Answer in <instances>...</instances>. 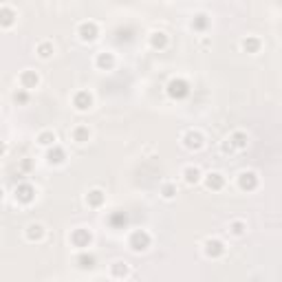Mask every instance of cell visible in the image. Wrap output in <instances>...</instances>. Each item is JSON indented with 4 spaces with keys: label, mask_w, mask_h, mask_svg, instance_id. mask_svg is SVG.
Segmentation results:
<instances>
[{
    "label": "cell",
    "mask_w": 282,
    "mask_h": 282,
    "mask_svg": "<svg viewBox=\"0 0 282 282\" xmlns=\"http://www.w3.org/2000/svg\"><path fill=\"white\" fill-rule=\"evenodd\" d=\"M205 27H207V16H205V13L194 16V20H192V29H205Z\"/></svg>",
    "instance_id": "obj_28"
},
{
    "label": "cell",
    "mask_w": 282,
    "mask_h": 282,
    "mask_svg": "<svg viewBox=\"0 0 282 282\" xmlns=\"http://www.w3.org/2000/svg\"><path fill=\"white\" fill-rule=\"evenodd\" d=\"M25 238L29 243L42 240L44 238V225H42V223H29L27 229H25Z\"/></svg>",
    "instance_id": "obj_15"
},
{
    "label": "cell",
    "mask_w": 282,
    "mask_h": 282,
    "mask_svg": "<svg viewBox=\"0 0 282 282\" xmlns=\"http://www.w3.org/2000/svg\"><path fill=\"white\" fill-rule=\"evenodd\" d=\"M77 35H79L82 42H95V40H97V35H99L97 22H93V20L82 22V25L77 27Z\"/></svg>",
    "instance_id": "obj_5"
},
{
    "label": "cell",
    "mask_w": 282,
    "mask_h": 282,
    "mask_svg": "<svg viewBox=\"0 0 282 282\" xmlns=\"http://www.w3.org/2000/svg\"><path fill=\"white\" fill-rule=\"evenodd\" d=\"M71 139L75 141V144H88V141H91V130H88V126H75V128L71 130Z\"/></svg>",
    "instance_id": "obj_17"
},
{
    "label": "cell",
    "mask_w": 282,
    "mask_h": 282,
    "mask_svg": "<svg viewBox=\"0 0 282 282\" xmlns=\"http://www.w3.org/2000/svg\"><path fill=\"white\" fill-rule=\"evenodd\" d=\"M181 176H183V181L188 183V185H196V183H201L203 181V172L198 170L196 166H185L183 168V172H181Z\"/></svg>",
    "instance_id": "obj_14"
},
{
    "label": "cell",
    "mask_w": 282,
    "mask_h": 282,
    "mask_svg": "<svg viewBox=\"0 0 282 282\" xmlns=\"http://www.w3.org/2000/svg\"><path fill=\"white\" fill-rule=\"evenodd\" d=\"M150 47L152 49H166L168 47V35L163 31H152L150 33Z\"/></svg>",
    "instance_id": "obj_22"
},
{
    "label": "cell",
    "mask_w": 282,
    "mask_h": 282,
    "mask_svg": "<svg viewBox=\"0 0 282 282\" xmlns=\"http://www.w3.org/2000/svg\"><path fill=\"white\" fill-rule=\"evenodd\" d=\"M38 144L42 146V148H53V146H57V135L53 130H42L40 135H38Z\"/></svg>",
    "instance_id": "obj_18"
},
{
    "label": "cell",
    "mask_w": 282,
    "mask_h": 282,
    "mask_svg": "<svg viewBox=\"0 0 282 282\" xmlns=\"http://www.w3.org/2000/svg\"><path fill=\"white\" fill-rule=\"evenodd\" d=\"M236 183H238V188L243 192H254L258 188V183H260V179H258V174L254 170H243L238 174V179H236Z\"/></svg>",
    "instance_id": "obj_4"
},
{
    "label": "cell",
    "mask_w": 282,
    "mask_h": 282,
    "mask_svg": "<svg viewBox=\"0 0 282 282\" xmlns=\"http://www.w3.org/2000/svg\"><path fill=\"white\" fill-rule=\"evenodd\" d=\"M152 245V236L146 232V229H135V232L130 234L128 238V247L135 251V254H141V251H146L148 247Z\"/></svg>",
    "instance_id": "obj_1"
},
{
    "label": "cell",
    "mask_w": 282,
    "mask_h": 282,
    "mask_svg": "<svg viewBox=\"0 0 282 282\" xmlns=\"http://www.w3.org/2000/svg\"><path fill=\"white\" fill-rule=\"evenodd\" d=\"M203 254L207 258H212V260H218V258L225 256V243L220 238H207L203 243Z\"/></svg>",
    "instance_id": "obj_3"
},
{
    "label": "cell",
    "mask_w": 282,
    "mask_h": 282,
    "mask_svg": "<svg viewBox=\"0 0 282 282\" xmlns=\"http://www.w3.org/2000/svg\"><path fill=\"white\" fill-rule=\"evenodd\" d=\"M168 93H170V97L181 99V97H185V95L190 93V86H188V82L179 77V79H172L168 84Z\"/></svg>",
    "instance_id": "obj_10"
},
{
    "label": "cell",
    "mask_w": 282,
    "mask_h": 282,
    "mask_svg": "<svg viewBox=\"0 0 282 282\" xmlns=\"http://www.w3.org/2000/svg\"><path fill=\"white\" fill-rule=\"evenodd\" d=\"M260 40H258V38H254V35H247V38H245L243 40V51H247V53H251V55H254V53H258V51H260Z\"/></svg>",
    "instance_id": "obj_23"
},
{
    "label": "cell",
    "mask_w": 282,
    "mask_h": 282,
    "mask_svg": "<svg viewBox=\"0 0 282 282\" xmlns=\"http://www.w3.org/2000/svg\"><path fill=\"white\" fill-rule=\"evenodd\" d=\"M159 194L166 198V201H172V198L176 196V185L174 183H163L161 190H159Z\"/></svg>",
    "instance_id": "obj_27"
},
{
    "label": "cell",
    "mask_w": 282,
    "mask_h": 282,
    "mask_svg": "<svg viewBox=\"0 0 282 282\" xmlns=\"http://www.w3.org/2000/svg\"><path fill=\"white\" fill-rule=\"evenodd\" d=\"M203 185L212 192H218V190L225 188V176H223L220 172H207L203 176Z\"/></svg>",
    "instance_id": "obj_11"
},
{
    "label": "cell",
    "mask_w": 282,
    "mask_h": 282,
    "mask_svg": "<svg viewBox=\"0 0 282 282\" xmlns=\"http://www.w3.org/2000/svg\"><path fill=\"white\" fill-rule=\"evenodd\" d=\"M110 273H113V278H126L130 273V267L122 260H117V263L110 265Z\"/></svg>",
    "instance_id": "obj_24"
},
{
    "label": "cell",
    "mask_w": 282,
    "mask_h": 282,
    "mask_svg": "<svg viewBox=\"0 0 282 282\" xmlns=\"http://www.w3.org/2000/svg\"><path fill=\"white\" fill-rule=\"evenodd\" d=\"M95 263H97V258H95V254H79L77 256V265H79V269H93Z\"/></svg>",
    "instance_id": "obj_25"
},
{
    "label": "cell",
    "mask_w": 282,
    "mask_h": 282,
    "mask_svg": "<svg viewBox=\"0 0 282 282\" xmlns=\"http://www.w3.org/2000/svg\"><path fill=\"white\" fill-rule=\"evenodd\" d=\"M53 51H55L53 42H40L38 44V55L42 57V60H49V57L53 55Z\"/></svg>",
    "instance_id": "obj_26"
},
{
    "label": "cell",
    "mask_w": 282,
    "mask_h": 282,
    "mask_svg": "<svg viewBox=\"0 0 282 282\" xmlns=\"http://www.w3.org/2000/svg\"><path fill=\"white\" fill-rule=\"evenodd\" d=\"M95 104V97L91 91H77L75 95H73V106H75V110H79V113H86V110H91Z\"/></svg>",
    "instance_id": "obj_6"
},
{
    "label": "cell",
    "mask_w": 282,
    "mask_h": 282,
    "mask_svg": "<svg viewBox=\"0 0 282 282\" xmlns=\"http://www.w3.org/2000/svg\"><path fill=\"white\" fill-rule=\"evenodd\" d=\"M13 196H16L18 203L29 205V203H31L33 198H35V188H33L31 183H20L18 188H16V194H13Z\"/></svg>",
    "instance_id": "obj_8"
},
{
    "label": "cell",
    "mask_w": 282,
    "mask_h": 282,
    "mask_svg": "<svg viewBox=\"0 0 282 282\" xmlns=\"http://www.w3.org/2000/svg\"><path fill=\"white\" fill-rule=\"evenodd\" d=\"M44 159H47L49 166H62V163L66 161V150L62 146H53V148H49L47 150Z\"/></svg>",
    "instance_id": "obj_12"
},
{
    "label": "cell",
    "mask_w": 282,
    "mask_h": 282,
    "mask_svg": "<svg viewBox=\"0 0 282 282\" xmlns=\"http://www.w3.org/2000/svg\"><path fill=\"white\" fill-rule=\"evenodd\" d=\"M203 144H205V139L198 130H188L183 135V146L188 148V150H201Z\"/></svg>",
    "instance_id": "obj_9"
},
{
    "label": "cell",
    "mask_w": 282,
    "mask_h": 282,
    "mask_svg": "<svg viewBox=\"0 0 282 282\" xmlns=\"http://www.w3.org/2000/svg\"><path fill=\"white\" fill-rule=\"evenodd\" d=\"M69 240H71L73 247L86 249V247H91V243H93V234H91V229H86V227H77L71 232Z\"/></svg>",
    "instance_id": "obj_2"
},
{
    "label": "cell",
    "mask_w": 282,
    "mask_h": 282,
    "mask_svg": "<svg viewBox=\"0 0 282 282\" xmlns=\"http://www.w3.org/2000/svg\"><path fill=\"white\" fill-rule=\"evenodd\" d=\"M13 102H16V104H27L29 102V91H25V88H18V91L13 93Z\"/></svg>",
    "instance_id": "obj_29"
},
{
    "label": "cell",
    "mask_w": 282,
    "mask_h": 282,
    "mask_svg": "<svg viewBox=\"0 0 282 282\" xmlns=\"http://www.w3.org/2000/svg\"><path fill=\"white\" fill-rule=\"evenodd\" d=\"M115 53H110V51H102V53H97V57H95V66H97L99 71H113L115 69Z\"/></svg>",
    "instance_id": "obj_13"
},
{
    "label": "cell",
    "mask_w": 282,
    "mask_h": 282,
    "mask_svg": "<svg viewBox=\"0 0 282 282\" xmlns=\"http://www.w3.org/2000/svg\"><path fill=\"white\" fill-rule=\"evenodd\" d=\"M13 18H16V11H13L9 5H3V7H0V25H3L5 29L13 25Z\"/></svg>",
    "instance_id": "obj_21"
},
{
    "label": "cell",
    "mask_w": 282,
    "mask_h": 282,
    "mask_svg": "<svg viewBox=\"0 0 282 282\" xmlns=\"http://www.w3.org/2000/svg\"><path fill=\"white\" fill-rule=\"evenodd\" d=\"M227 141H229V146H232V150H234V152L245 150V148H247V144H249V139H247V135H245L243 130H236V132H232Z\"/></svg>",
    "instance_id": "obj_16"
},
{
    "label": "cell",
    "mask_w": 282,
    "mask_h": 282,
    "mask_svg": "<svg viewBox=\"0 0 282 282\" xmlns=\"http://www.w3.org/2000/svg\"><path fill=\"white\" fill-rule=\"evenodd\" d=\"M227 232L236 236V238H240V236L247 234V223L240 220V218H234V220H229V227H227Z\"/></svg>",
    "instance_id": "obj_19"
},
{
    "label": "cell",
    "mask_w": 282,
    "mask_h": 282,
    "mask_svg": "<svg viewBox=\"0 0 282 282\" xmlns=\"http://www.w3.org/2000/svg\"><path fill=\"white\" fill-rule=\"evenodd\" d=\"M18 84H20V88H25V91H31V88H38V84H40V75L35 73L33 69H25L18 75Z\"/></svg>",
    "instance_id": "obj_7"
},
{
    "label": "cell",
    "mask_w": 282,
    "mask_h": 282,
    "mask_svg": "<svg viewBox=\"0 0 282 282\" xmlns=\"http://www.w3.org/2000/svg\"><path fill=\"white\" fill-rule=\"evenodd\" d=\"M104 201H106V194H104L102 190H97V188L91 190V192L86 194V203L91 205V207H102Z\"/></svg>",
    "instance_id": "obj_20"
}]
</instances>
